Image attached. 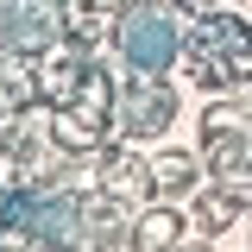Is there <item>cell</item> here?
<instances>
[{"mask_svg":"<svg viewBox=\"0 0 252 252\" xmlns=\"http://www.w3.org/2000/svg\"><path fill=\"white\" fill-rule=\"evenodd\" d=\"M170 114H177V94L164 89V82H152V76H132V82H126V114H120L114 132H126V139H152V132L170 126Z\"/></svg>","mask_w":252,"mask_h":252,"instance_id":"6da1fadb","label":"cell"},{"mask_svg":"<svg viewBox=\"0 0 252 252\" xmlns=\"http://www.w3.org/2000/svg\"><path fill=\"white\" fill-rule=\"evenodd\" d=\"M101 189L132 208V202L152 195V164H145L139 152H101Z\"/></svg>","mask_w":252,"mask_h":252,"instance_id":"7a4b0ae2","label":"cell"},{"mask_svg":"<svg viewBox=\"0 0 252 252\" xmlns=\"http://www.w3.org/2000/svg\"><path fill=\"white\" fill-rule=\"evenodd\" d=\"M132 252H170L177 240H183V220H177V208L164 202V208H145V215L132 220Z\"/></svg>","mask_w":252,"mask_h":252,"instance_id":"3957f363","label":"cell"},{"mask_svg":"<svg viewBox=\"0 0 252 252\" xmlns=\"http://www.w3.org/2000/svg\"><path fill=\"white\" fill-rule=\"evenodd\" d=\"M189 189H195V158H189V152L152 158V195H158V202H177V195H189Z\"/></svg>","mask_w":252,"mask_h":252,"instance_id":"277c9868","label":"cell"},{"mask_svg":"<svg viewBox=\"0 0 252 252\" xmlns=\"http://www.w3.org/2000/svg\"><path fill=\"white\" fill-rule=\"evenodd\" d=\"M240 208H246V202H240L233 189H208V195L195 202V233H202V240H215V233H227Z\"/></svg>","mask_w":252,"mask_h":252,"instance_id":"5b68a950","label":"cell"},{"mask_svg":"<svg viewBox=\"0 0 252 252\" xmlns=\"http://www.w3.org/2000/svg\"><path fill=\"white\" fill-rule=\"evenodd\" d=\"M170 252H208V240L195 233V240H177V246H170Z\"/></svg>","mask_w":252,"mask_h":252,"instance_id":"8992f818","label":"cell"},{"mask_svg":"<svg viewBox=\"0 0 252 252\" xmlns=\"http://www.w3.org/2000/svg\"><path fill=\"white\" fill-rule=\"evenodd\" d=\"M94 6H101V13H120V6H126V0H94Z\"/></svg>","mask_w":252,"mask_h":252,"instance_id":"52a82bcc","label":"cell"}]
</instances>
